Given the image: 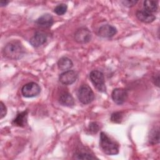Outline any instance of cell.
I'll return each instance as SVG.
<instances>
[{"label":"cell","mask_w":160,"mask_h":160,"mask_svg":"<svg viewBox=\"0 0 160 160\" xmlns=\"http://www.w3.org/2000/svg\"><path fill=\"white\" fill-rule=\"evenodd\" d=\"M67 9H68L67 5L66 4L62 3L56 6L54 9V11L58 15L61 16V15H63L66 12Z\"/></svg>","instance_id":"19"},{"label":"cell","mask_w":160,"mask_h":160,"mask_svg":"<svg viewBox=\"0 0 160 160\" xmlns=\"http://www.w3.org/2000/svg\"><path fill=\"white\" fill-rule=\"evenodd\" d=\"M128 91L123 88H116L111 94L113 101L119 105L123 104L128 98Z\"/></svg>","instance_id":"8"},{"label":"cell","mask_w":160,"mask_h":160,"mask_svg":"<svg viewBox=\"0 0 160 160\" xmlns=\"http://www.w3.org/2000/svg\"><path fill=\"white\" fill-rule=\"evenodd\" d=\"M136 16L140 21L144 23H151L156 19V16L152 13L145 9L137 11Z\"/></svg>","instance_id":"10"},{"label":"cell","mask_w":160,"mask_h":160,"mask_svg":"<svg viewBox=\"0 0 160 160\" xmlns=\"http://www.w3.org/2000/svg\"><path fill=\"white\" fill-rule=\"evenodd\" d=\"M117 33V29L115 27L109 24L102 25L98 29V34L106 38H109L114 36Z\"/></svg>","instance_id":"9"},{"label":"cell","mask_w":160,"mask_h":160,"mask_svg":"<svg viewBox=\"0 0 160 160\" xmlns=\"http://www.w3.org/2000/svg\"><path fill=\"white\" fill-rule=\"evenodd\" d=\"M78 99L82 104H87L91 102L94 99V94L91 88L87 84H82L77 92Z\"/></svg>","instance_id":"3"},{"label":"cell","mask_w":160,"mask_h":160,"mask_svg":"<svg viewBox=\"0 0 160 160\" xmlns=\"http://www.w3.org/2000/svg\"><path fill=\"white\" fill-rule=\"evenodd\" d=\"M153 81L155 85H156L158 87L159 86V74L155 75V76L153 78Z\"/></svg>","instance_id":"24"},{"label":"cell","mask_w":160,"mask_h":160,"mask_svg":"<svg viewBox=\"0 0 160 160\" xmlns=\"http://www.w3.org/2000/svg\"><path fill=\"white\" fill-rule=\"evenodd\" d=\"M40 92V86L37 83L34 82L26 84L21 89L22 94L26 98L36 97L39 94Z\"/></svg>","instance_id":"5"},{"label":"cell","mask_w":160,"mask_h":160,"mask_svg":"<svg viewBox=\"0 0 160 160\" xmlns=\"http://www.w3.org/2000/svg\"><path fill=\"white\" fill-rule=\"evenodd\" d=\"M73 66L72 61L67 57L61 58L58 62V68L61 71H68Z\"/></svg>","instance_id":"15"},{"label":"cell","mask_w":160,"mask_h":160,"mask_svg":"<svg viewBox=\"0 0 160 160\" xmlns=\"http://www.w3.org/2000/svg\"><path fill=\"white\" fill-rule=\"evenodd\" d=\"M144 9L151 12H155L158 9V2L155 1H145L144 2Z\"/></svg>","instance_id":"17"},{"label":"cell","mask_w":160,"mask_h":160,"mask_svg":"<svg viewBox=\"0 0 160 160\" xmlns=\"http://www.w3.org/2000/svg\"><path fill=\"white\" fill-rule=\"evenodd\" d=\"M78 78V73L73 70H68L59 75V81L65 85L73 84Z\"/></svg>","instance_id":"7"},{"label":"cell","mask_w":160,"mask_h":160,"mask_svg":"<svg viewBox=\"0 0 160 160\" xmlns=\"http://www.w3.org/2000/svg\"><path fill=\"white\" fill-rule=\"evenodd\" d=\"M149 142L151 144L159 143V129L158 127L151 129L149 135Z\"/></svg>","instance_id":"16"},{"label":"cell","mask_w":160,"mask_h":160,"mask_svg":"<svg viewBox=\"0 0 160 160\" xmlns=\"http://www.w3.org/2000/svg\"><path fill=\"white\" fill-rule=\"evenodd\" d=\"M121 2L123 4L124 6L130 8V7H132L134 5H136V4L138 2L137 1H121Z\"/></svg>","instance_id":"23"},{"label":"cell","mask_w":160,"mask_h":160,"mask_svg":"<svg viewBox=\"0 0 160 160\" xmlns=\"http://www.w3.org/2000/svg\"><path fill=\"white\" fill-rule=\"evenodd\" d=\"M46 40L47 35L42 32L38 31L31 38L29 42L33 47L38 48L43 44L46 41Z\"/></svg>","instance_id":"11"},{"label":"cell","mask_w":160,"mask_h":160,"mask_svg":"<svg viewBox=\"0 0 160 160\" xmlns=\"http://www.w3.org/2000/svg\"><path fill=\"white\" fill-rule=\"evenodd\" d=\"M36 23L44 28H49L52 26L54 23V19L52 16L48 13L44 14L40 16L36 21Z\"/></svg>","instance_id":"12"},{"label":"cell","mask_w":160,"mask_h":160,"mask_svg":"<svg viewBox=\"0 0 160 160\" xmlns=\"http://www.w3.org/2000/svg\"><path fill=\"white\" fill-rule=\"evenodd\" d=\"M7 113V108L6 107V106L4 104V103L1 101V116H0V118L2 119Z\"/></svg>","instance_id":"22"},{"label":"cell","mask_w":160,"mask_h":160,"mask_svg":"<svg viewBox=\"0 0 160 160\" xmlns=\"http://www.w3.org/2000/svg\"><path fill=\"white\" fill-rule=\"evenodd\" d=\"M74 158L77 159H94L96 158L87 151H77Z\"/></svg>","instance_id":"18"},{"label":"cell","mask_w":160,"mask_h":160,"mask_svg":"<svg viewBox=\"0 0 160 160\" xmlns=\"http://www.w3.org/2000/svg\"><path fill=\"white\" fill-rule=\"evenodd\" d=\"M9 2V1H4V0H2V1H1V2H0V4H1V6H6L8 3Z\"/></svg>","instance_id":"25"},{"label":"cell","mask_w":160,"mask_h":160,"mask_svg":"<svg viewBox=\"0 0 160 160\" xmlns=\"http://www.w3.org/2000/svg\"><path fill=\"white\" fill-rule=\"evenodd\" d=\"M89 78L97 90L101 92H105L106 91L104 77L101 71L97 70L92 71L89 74Z\"/></svg>","instance_id":"4"},{"label":"cell","mask_w":160,"mask_h":160,"mask_svg":"<svg viewBox=\"0 0 160 160\" xmlns=\"http://www.w3.org/2000/svg\"><path fill=\"white\" fill-rule=\"evenodd\" d=\"M24 52V48L19 41L9 42L2 49L3 56L9 59H19L22 58Z\"/></svg>","instance_id":"1"},{"label":"cell","mask_w":160,"mask_h":160,"mask_svg":"<svg viewBox=\"0 0 160 160\" xmlns=\"http://www.w3.org/2000/svg\"><path fill=\"white\" fill-rule=\"evenodd\" d=\"M99 145L102 151L106 154L116 155L119 152L118 144L112 140L104 132H101L100 134Z\"/></svg>","instance_id":"2"},{"label":"cell","mask_w":160,"mask_h":160,"mask_svg":"<svg viewBox=\"0 0 160 160\" xmlns=\"http://www.w3.org/2000/svg\"><path fill=\"white\" fill-rule=\"evenodd\" d=\"M91 32L86 28H81L74 33V39L76 42L84 44L89 42L91 39Z\"/></svg>","instance_id":"6"},{"label":"cell","mask_w":160,"mask_h":160,"mask_svg":"<svg viewBox=\"0 0 160 160\" xmlns=\"http://www.w3.org/2000/svg\"><path fill=\"white\" fill-rule=\"evenodd\" d=\"M28 111H22L17 114L16 117L13 119L12 123L19 127H24L27 123Z\"/></svg>","instance_id":"14"},{"label":"cell","mask_w":160,"mask_h":160,"mask_svg":"<svg viewBox=\"0 0 160 160\" xmlns=\"http://www.w3.org/2000/svg\"><path fill=\"white\" fill-rule=\"evenodd\" d=\"M123 118V114L122 112H113L111 116V120L115 123H120Z\"/></svg>","instance_id":"20"},{"label":"cell","mask_w":160,"mask_h":160,"mask_svg":"<svg viewBox=\"0 0 160 160\" xmlns=\"http://www.w3.org/2000/svg\"><path fill=\"white\" fill-rule=\"evenodd\" d=\"M88 130L90 134H96L99 130V126L96 122H91L88 126Z\"/></svg>","instance_id":"21"},{"label":"cell","mask_w":160,"mask_h":160,"mask_svg":"<svg viewBox=\"0 0 160 160\" xmlns=\"http://www.w3.org/2000/svg\"><path fill=\"white\" fill-rule=\"evenodd\" d=\"M59 102L62 106L67 107H72L74 105V99L72 95L67 92H62L59 97Z\"/></svg>","instance_id":"13"}]
</instances>
